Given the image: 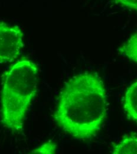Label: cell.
Here are the masks:
<instances>
[{
    "mask_svg": "<svg viewBox=\"0 0 137 154\" xmlns=\"http://www.w3.org/2000/svg\"><path fill=\"white\" fill-rule=\"evenodd\" d=\"M114 2L129 9L137 10V0H111Z\"/></svg>",
    "mask_w": 137,
    "mask_h": 154,
    "instance_id": "obj_8",
    "label": "cell"
},
{
    "mask_svg": "<svg viewBox=\"0 0 137 154\" xmlns=\"http://www.w3.org/2000/svg\"><path fill=\"white\" fill-rule=\"evenodd\" d=\"M124 106L128 117L137 124V81L127 89L124 98Z\"/></svg>",
    "mask_w": 137,
    "mask_h": 154,
    "instance_id": "obj_4",
    "label": "cell"
},
{
    "mask_svg": "<svg viewBox=\"0 0 137 154\" xmlns=\"http://www.w3.org/2000/svg\"><path fill=\"white\" fill-rule=\"evenodd\" d=\"M39 68L22 58L5 73L1 92L0 115L3 126L12 132L23 130L27 112L37 91Z\"/></svg>",
    "mask_w": 137,
    "mask_h": 154,
    "instance_id": "obj_2",
    "label": "cell"
},
{
    "mask_svg": "<svg viewBox=\"0 0 137 154\" xmlns=\"http://www.w3.org/2000/svg\"><path fill=\"white\" fill-rule=\"evenodd\" d=\"M57 144L52 141L49 140L37 148L33 149L28 154H55L57 150Z\"/></svg>",
    "mask_w": 137,
    "mask_h": 154,
    "instance_id": "obj_7",
    "label": "cell"
},
{
    "mask_svg": "<svg viewBox=\"0 0 137 154\" xmlns=\"http://www.w3.org/2000/svg\"><path fill=\"white\" fill-rule=\"evenodd\" d=\"M115 154H137V135L131 134L122 138L112 149Z\"/></svg>",
    "mask_w": 137,
    "mask_h": 154,
    "instance_id": "obj_5",
    "label": "cell"
},
{
    "mask_svg": "<svg viewBox=\"0 0 137 154\" xmlns=\"http://www.w3.org/2000/svg\"><path fill=\"white\" fill-rule=\"evenodd\" d=\"M107 96L97 73L83 72L64 84L59 94L53 119L66 134L78 140L93 138L107 115Z\"/></svg>",
    "mask_w": 137,
    "mask_h": 154,
    "instance_id": "obj_1",
    "label": "cell"
},
{
    "mask_svg": "<svg viewBox=\"0 0 137 154\" xmlns=\"http://www.w3.org/2000/svg\"><path fill=\"white\" fill-rule=\"evenodd\" d=\"M118 50L120 54L137 64V33L127 39Z\"/></svg>",
    "mask_w": 137,
    "mask_h": 154,
    "instance_id": "obj_6",
    "label": "cell"
},
{
    "mask_svg": "<svg viewBox=\"0 0 137 154\" xmlns=\"http://www.w3.org/2000/svg\"><path fill=\"white\" fill-rule=\"evenodd\" d=\"M24 48V33L17 26L0 21V63L11 62Z\"/></svg>",
    "mask_w": 137,
    "mask_h": 154,
    "instance_id": "obj_3",
    "label": "cell"
}]
</instances>
